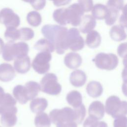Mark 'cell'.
<instances>
[{
	"instance_id": "7dc6e473",
	"label": "cell",
	"mask_w": 127,
	"mask_h": 127,
	"mask_svg": "<svg viewBox=\"0 0 127 127\" xmlns=\"http://www.w3.org/2000/svg\"></svg>"
},
{
	"instance_id": "cb8c5ba5",
	"label": "cell",
	"mask_w": 127,
	"mask_h": 127,
	"mask_svg": "<svg viewBox=\"0 0 127 127\" xmlns=\"http://www.w3.org/2000/svg\"><path fill=\"white\" fill-rule=\"evenodd\" d=\"M25 87L29 100L34 99L41 90L40 84L35 81H29L25 84Z\"/></svg>"
},
{
	"instance_id": "7402d4cb",
	"label": "cell",
	"mask_w": 127,
	"mask_h": 127,
	"mask_svg": "<svg viewBox=\"0 0 127 127\" xmlns=\"http://www.w3.org/2000/svg\"><path fill=\"white\" fill-rule=\"evenodd\" d=\"M34 48L40 52H53L55 51L54 44L47 39H41L34 45Z\"/></svg>"
},
{
	"instance_id": "ba28073f",
	"label": "cell",
	"mask_w": 127,
	"mask_h": 127,
	"mask_svg": "<svg viewBox=\"0 0 127 127\" xmlns=\"http://www.w3.org/2000/svg\"><path fill=\"white\" fill-rule=\"evenodd\" d=\"M17 108L14 106H0V123L5 127H13L17 122Z\"/></svg>"
},
{
	"instance_id": "d4e9b609",
	"label": "cell",
	"mask_w": 127,
	"mask_h": 127,
	"mask_svg": "<svg viewBox=\"0 0 127 127\" xmlns=\"http://www.w3.org/2000/svg\"><path fill=\"white\" fill-rule=\"evenodd\" d=\"M110 35L111 38L116 41H121L126 38V33L124 27L121 25H116L112 27L110 31Z\"/></svg>"
},
{
	"instance_id": "f1b7e54d",
	"label": "cell",
	"mask_w": 127,
	"mask_h": 127,
	"mask_svg": "<svg viewBox=\"0 0 127 127\" xmlns=\"http://www.w3.org/2000/svg\"><path fill=\"white\" fill-rule=\"evenodd\" d=\"M27 20L31 26L37 27L41 23L42 18L38 12L33 11L28 13L27 15Z\"/></svg>"
},
{
	"instance_id": "e0dca14e",
	"label": "cell",
	"mask_w": 127,
	"mask_h": 127,
	"mask_svg": "<svg viewBox=\"0 0 127 127\" xmlns=\"http://www.w3.org/2000/svg\"><path fill=\"white\" fill-rule=\"evenodd\" d=\"M96 26L95 19L90 15H86L81 19L79 24V30L83 33H88Z\"/></svg>"
},
{
	"instance_id": "ab89813d",
	"label": "cell",
	"mask_w": 127,
	"mask_h": 127,
	"mask_svg": "<svg viewBox=\"0 0 127 127\" xmlns=\"http://www.w3.org/2000/svg\"><path fill=\"white\" fill-rule=\"evenodd\" d=\"M123 14L120 18V24L121 26L123 27L126 28L127 27V8L126 5L123 7Z\"/></svg>"
},
{
	"instance_id": "f35d334b",
	"label": "cell",
	"mask_w": 127,
	"mask_h": 127,
	"mask_svg": "<svg viewBox=\"0 0 127 127\" xmlns=\"http://www.w3.org/2000/svg\"><path fill=\"white\" fill-rule=\"evenodd\" d=\"M127 50V44L126 43H122L118 48V54L123 58H126Z\"/></svg>"
},
{
	"instance_id": "836d02e7",
	"label": "cell",
	"mask_w": 127,
	"mask_h": 127,
	"mask_svg": "<svg viewBox=\"0 0 127 127\" xmlns=\"http://www.w3.org/2000/svg\"><path fill=\"white\" fill-rule=\"evenodd\" d=\"M16 101L14 98L9 93H4L0 101V106L11 107L16 105Z\"/></svg>"
},
{
	"instance_id": "4fadbf2b",
	"label": "cell",
	"mask_w": 127,
	"mask_h": 127,
	"mask_svg": "<svg viewBox=\"0 0 127 127\" xmlns=\"http://www.w3.org/2000/svg\"><path fill=\"white\" fill-rule=\"evenodd\" d=\"M104 106L101 102L95 101L90 105L88 109L90 117L97 120H100L104 117Z\"/></svg>"
},
{
	"instance_id": "60d3db41",
	"label": "cell",
	"mask_w": 127,
	"mask_h": 127,
	"mask_svg": "<svg viewBox=\"0 0 127 127\" xmlns=\"http://www.w3.org/2000/svg\"><path fill=\"white\" fill-rule=\"evenodd\" d=\"M71 1V0H54L53 3L57 6H61L66 5Z\"/></svg>"
},
{
	"instance_id": "bcb514c9",
	"label": "cell",
	"mask_w": 127,
	"mask_h": 127,
	"mask_svg": "<svg viewBox=\"0 0 127 127\" xmlns=\"http://www.w3.org/2000/svg\"><path fill=\"white\" fill-rule=\"evenodd\" d=\"M22 0L27 2H29V1H30V0Z\"/></svg>"
},
{
	"instance_id": "ee69618b",
	"label": "cell",
	"mask_w": 127,
	"mask_h": 127,
	"mask_svg": "<svg viewBox=\"0 0 127 127\" xmlns=\"http://www.w3.org/2000/svg\"><path fill=\"white\" fill-rule=\"evenodd\" d=\"M4 42L2 40V39L1 38H0V55L1 54V53L2 52L3 48H4Z\"/></svg>"
},
{
	"instance_id": "8fae6325",
	"label": "cell",
	"mask_w": 127,
	"mask_h": 127,
	"mask_svg": "<svg viewBox=\"0 0 127 127\" xmlns=\"http://www.w3.org/2000/svg\"><path fill=\"white\" fill-rule=\"evenodd\" d=\"M84 11L77 3H73L66 8V16L67 23H70L73 26L79 25Z\"/></svg>"
},
{
	"instance_id": "5b68a950",
	"label": "cell",
	"mask_w": 127,
	"mask_h": 127,
	"mask_svg": "<svg viewBox=\"0 0 127 127\" xmlns=\"http://www.w3.org/2000/svg\"><path fill=\"white\" fill-rule=\"evenodd\" d=\"M49 118L51 122L56 125L71 122H75L74 110L69 107L53 110L50 113Z\"/></svg>"
},
{
	"instance_id": "9a60e30c",
	"label": "cell",
	"mask_w": 127,
	"mask_h": 127,
	"mask_svg": "<svg viewBox=\"0 0 127 127\" xmlns=\"http://www.w3.org/2000/svg\"><path fill=\"white\" fill-rule=\"evenodd\" d=\"M82 61L81 57L78 54L74 52L68 53L64 59V64L70 69H76L79 67Z\"/></svg>"
},
{
	"instance_id": "d6986e66",
	"label": "cell",
	"mask_w": 127,
	"mask_h": 127,
	"mask_svg": "<svg viewBox=\"0 0 127 127\" xmlns=\"http://www.w3.org/2000/svg\"><path fill=\"white\" fill-rule=\"evenodd\" d=\"M103 90V87L101 83L95 81L90 82L86 86L87 94L93 98H97L101 96Z\"/></svg>"
},
{
	"instance_id": "8d00e7d4",
	"label": "cell",
	"mask_w": 127,
	"mask_h": 127,
	"mask_svg": "<svg viewBox=\"0 0 127 127\" xmlns=\"http://www.w3.org/2000/svg\"><path fill=\"white\" fill-rule=\"evenodd\" d=\"M114 127H127L126 116H122L116 118L114 121Z\"/></svg>"
},
{
	"instance_id": "44dd1931",
	"label": "cell",
	"mask_w": 127,
	"mask_h": 127,
	"mask_svg": "<svg viewBox=\"0 0 127 127\" xmlns=\"http://www.w3.org/2000/svg\"><path fill=\"white\" fill-rule=\"evenodd\" d=\"M101 41V38L99 33L96 31L91 30L88 33L85 43L89 48H95L100 45Z\"/></svg>"
},
{
	"instance_id": "e575fe53",
	"label": "cell",
	"mask_w": 127,
	"mask_h": 127,
	"mask_svg": "<svg viewBox=\"0 0 127 127\" xmlns=\"http://www.w3.org/2000/svg\"><path fill=\"white\" fill-rule=\"evenodd\" d=\"M124 3V0H109L107 7L119 11L123 8Z\"/></svg>"
},
{
	"instance_id": "83f0119b",
	"label": "cell",
	"mask_w": 127,
	"mask_h": 127,
	"mask_svg": "<svg viewBox=\"0 0 127 127\" xmlns=\"http://www.w3.org/2000/svg\"><path fill=\"white\" fill-rule=\"evenodd\" d=\"M53 18L57 23L64 25L67 24L66 8H60L56 9L53 13Z\"/></svg>"
},
{
	"instance_id": "d6a6232c",
	"label": "cell",
	"mask_w": 127,
	"mask_h": 127,
	"mask_svg": "<svg viewBox=\"0 0 127 127\" xmlns=\"http://www.w3.org/2000/svg\"><path fill=\"white\" fill-rule=\"evenodd\" d=\"M73 110L75 115V122L77 124L81 123L86 115L85 106L82 104L79 107L74 108Z\"/></svg>"
},
{
	"instance_id": "8992f818",
	"label": "cell",
	"mask_w": 127,
	"mask_h": 127,
	"mask_svg": "<svg viewBox=\"0 0 127 127\" xmlns=\"http://www.w3.org/2000/svg\"><path fill=\"white\" fill-rule=\"evenodd\" d=\"M93 61L99 68L108 70L115 69L118 64V59L113 54L99 53Z\"/></svg>"
},
{
	"instance_id": "277c9868",
	"label": "cell",
	"mask_w": 127,
	"mask_h": 127,
	"mask_svg": "<svg viewBox=\"0 0 127 127\" xmlns=\"http://www.w3.org/2000/svg\"><path fill=\"white\" fill-rule=\"evenodd\" d=\"M40 85L42 92L52 95H57L62 90L57 76L53 73L46 74L41 79Z\"/></svg>"
},
{
	"instance_id": "5bb4252c",
	"label": "cell",
	"mask_w": 127,
	"mask_h": 127,
	"mask_svg": "<svg viewBox=\"0 0 127 127\" xmlns=\"http://www.w3.org/2000/svg\"><path fill=\"white\" fill-rule=\"evenodd\" d=\"M15 76V72L12 66L8 64L3 63L0 64V80L8 82L12 80Z\"/></svg>"
},
{
	"instance_id": "7c38bea8",
	"label": "cell",
	"mask_w": 127,
	"mask_h": 127,
	"mask_svg": "<svg viewBox=\"0 0 127 127\" xmlns=\"http://www.w3.org/2000/svg\"><path fill=\"white\" fill-rule=\"evenodd\" d=\"M31 67L30 59L27 56L16 58L14 59V69L18 73L24 74L27 72Z\"/></svg>"
},
{
	"instance_id": "f6af8a7d",
	"label": "cell",
	"mask_w": 127,
	"mask_h": 127,
	"mask_svg": "<svg viewBox=\"0 0 127 127\" xmlns=\"http://www.w3.org/2000/svg\"><path fill=\"white\" fill-rule=\"evenodd\" d=\"M4 93H4V92L3 89L1 86H0V100H1L2 97L3 96Z\"/></svg>"
},
{
	"instance_id": "6da1fadb",
	"label": "cell",
	"mask_w": 127,
	"mask_h": 127,
	"mask_svg": "<svg viewBox=\"0 0 127 127\" xmlns=\"http://www.w3.org/2000/svg\"><path fill=\"white\" fill-rule=\"evenodd\" d=\"M67 29L66 27L55 25H46L42 28L43 35L54 45L58 54H63L68 48Z\"/></svg>"
},
{
	"instance_id": "f546056e",
	"label": "cell",
	"mask_w": 127,
	"mask_h": 127,
	"mask_svg": "<svg viewBox=\"0 0 127 127\" xmlns=\"http://www.w3.org/2000/svg\"><path fill=\"white\" fill-rule=\"evenodd\" d=\"M4 36L7 41L14 42L19 39V30L14 27H8L4 32Z\"/></svg>"
},
{
	"instance_id": "3957f363",
	"label": "cell",
	"mask_w": 127,
	"mask_h": 127,
	"mask_svg": "<svg viewBox=\"0 0 127 127\" xmlns=\"http://www.w3.org/2000/svg\"><path fill=\"white\" fill-rule=\"evenodd\" d=\"M105 110L113 118L125 116L127 114V104L126 101H121L118 97L113 95L107 99Z\"/></svg>"
},
{
	"instance_id": "484cf974",
	"label": "cell",
	"mask_w": 127,
	"mask_h": 127,
	"mask_svg": "<svg viewBox=\"0 0 127 127\" xmlns=\"http://www.w3.org/2000/svg\"><path fill=\"white\" fill-rule=\"evenodd\" d=\"M36 127H50L51 122L48 115L43 112L37 113L35 118Z\"/></svg>"
},
{
	"instance_id": "d590c367",
	"label": "cell",
	"mask_w": 127,
	"mask_h": 127,
	"mask_svg": "<svg viewBox=\"0 0 127 127\" xmlns=\"http://www.w3.org/2000/svg\"><path fill=\"white\" fill-rule=\"evenodd\" d=\"M78 5L84 12L90 11L93 8L92 0H78Z\"/></svg>"
},
{
	"instance_id": "ac0fdd59",
	"label": "cell",
	"mask_w": 127,
	"mask_h": 127,
	"mask_svg": "<svg viewBox=\"0 0 127 127\" xmlns=\"http://www.w3.org/2000/svg\"><path fill=\"white\" fill-rule=\"evenodd\" d=\"M48 106V101L44 98H37L32 100L30 103V108L32 112L39 113L43 112Z\"/></svg>"
},
{
	"instance_id": "9c48e42d",
	"label": "cell",
	"mask_w": 127,
	"mask_h": 127,
	"mask_svg": "<svg viewBox=\"0 0 127 127\" xmlns=\"http://www.w3.org/2000/svg\"><path fill=\"white\" fill-rule=\"evenodd\" d=\"M20 18L9 8H3L0 11V23L6 28H16L20 24Z\"/></svg>"
},
{
	"instance_id": "2e32d148",
	"label": "cell",
	"mask_w": 127,
	"mask_h": 127,
	"mask_svg": "<svg viewBox=\"0 0 127 127\" xmlns=\"http://www.w3.org/2000/svg\"><path fill=\"white\" fill-rule=\"evenodd\" d=\"M86 81V75L84 71L76 69L70 75L69 81L74 86L79 87L83 86Z\"/></svg>"
},
{
	"instance_id": "b9f144b4",
	"label": "cell",
	"mask_w": 127,
	"mask_h": 127,
	"mask_svg": "<svg viewBox=\"0 0 127 127\" xmlns=\"http://www.w3.org/2000/svg\"><path fill=\"white\" fill-rule=\"evenodd\" d=\"M57 127H77V126L76 122H71L57 125Z\"/></svg>"
},
{
	"instance_id": "4316f807",
	"label": "cell",
	"mask_w": 127,
	"mask_h": 127,
	"mask_svg": "<svg viewBox=\"0 0 127 127\" xmlns=\"http://www.w3.org/2000/svg\"><path fill=\"white\" fill-rule=\"evenodd\" d=\"M92 16L97 19L105 18L108 12V7L102 4H97L92 8Z\"/></svg>"
},
{
	"instance_id": "7bdbcfd3",
	"label": "cell",
	"mask_w": 127,
	"mask_h": 127,
	"mask_svg": "<svg viewBox=\"0 0 127 127\" xmlns=\"http://www.w3.org/2000/svg\"><path fill=\"white\" fill-rule=\"evenodd\" d=\"M90 127H108L107 124L103 121H98L96 120L91 126Z\"/></svg>"
},
{
	"instance_id": "30bf717a",
	"label": "cell",
	"mask_w": 127,
	"mask_h": 127,
	"mask_svg": "<svg viewBox=\"0 0 127 127\" xmlns=\"http://www.w3.org/2000/svg\"><path fill=\"white\" fill-rule=\"evenodd\" d=\"M67 45L73 51H79L84 47V40L77 29L72 28L67 30Z\"/></svg>"
},
{
	"instance_id": "c3c4849f",
	"label": "cell",
	"mask_w": 127,
	"mask_h": 127,
	"mask_svg": "<svg viewBox=\"0 0 127 127\" xmlns=\"http://www.w3.org/2000/svg\"></svg>"
},
{
	"instance_id": "ffe728a7",
	"label": "cell",
	"mask_w": 127,
	"mask_h": 127,
	"mask_svg": "<svg viewBox=\"0 0 127 127\" xmlns=\"http://www.w3.org/2000/svg\"><path fill=\"white\" fill-rule=\"evenodd\" d=\"M13 94L16 100L21 104H25L29 100L24 86L18 85L13 90Z\"/></svg>"
},
{
	"instance_id": "7a4b0ae2",
	"label": "cell",
	"mask_w": 127,
	"mask_h": 127,
	"mask_svg": "<svg viewBox=\"0 0 127 127\" xmlns=\"http://www.w3.org/2000/svg\"><path fill=\"white\" fill-rule=\"evenodd\" d=\"M29 47L27 43L8 41L4 46L2 56L4 60L9 62L16 58L27 55Z\"/></svg>"
},
{
	"instance_id": "4dcf8cb0",
	"label": "cell",
	"mask_w": 127,
	"mask_h": 127,
	"mask_svg": "<svg viewBox=\"0 0 127 127\" xmlns=\"http://www.w3.org/2000/svg\"><path fill=\"white\" fill-rule=\"evenodd\" d=\"M19 30V39L20 40L28 41L32 39L34 36V33L32 29L29 28H21Z\"/></svg>"
},
{
	"instance_id": "74e56055",
	"label": "cell",
	"mask_w": 127,
	"mask_h": 127,
	"mask_svg": "<svg viewBox=\"0 0 127 127\" xmlns=\"http://www.w3.org/2000/svg\"><path fill=\"white\" fill-rule=\"evenodd\" d=\"M29 3L34 8L39 10L45 7L46 0H30Z\"/></svg>"
},
{
	"instance_id": "1f68e13d",
	"label": "cell",
	"mask_w": 127,
	"mask_h": 127,
	"mask_svg": "<svg viewBox=\"0 0 127 127\" xmlns=\"http://www.w3.org/2000/svg\"><path fill=\"white\" fill-rule=\"evenodd\" d=\"M119 14V11L108 8V12L105 17L106 24L108 25L113 24L117 20Z\"/></svg>"
},
{
	"instance_id": "52a82bcc",
	"label": "cell",
	"mask_w": 127,
	"mask_h": 127,
	"mask_svg": "<svg viewBox=\"0 0 127 127\" xmlns=\"http://www.w3.org/2000/svg\"><path fill=\"white\" fill-rule=\"evenodd\" d=\"M52 59L50 53L41 52L38 53L33 60L32 66L35 71L39 74L47 73L50 69V62Z\"/></svg>"
},
{
	"instance_id": "603a6c76",
	"label": "cell",
	"mask_w": 127,
	"mask_h": 127,
	"mask_svg": "<svg viewBox=\"0 0 127 127\" xmlns=\"http://www.w3.org/2000/svg\"><path fill=\"white\" fill-rule=\"evenodd\" d=\"M66 99L67 103L74 108H77L82 104V96L77 91L73 90L69 92L67 94Z\"/></svg>"
}]
</instances>
